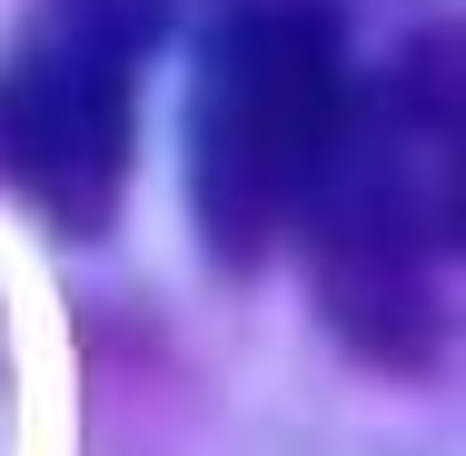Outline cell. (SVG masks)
Returning <instances> with one entry per match:
<instances>
[{
	"instance_id": "cell-1",
	"label": "cell",
	"mask_w": 466,
	"mask_h": 456,
	"mask_svg": "<svg viewBox=\"0 0 466 456\" xmlns=\"http://www.w3.org/2000/svg\"><path fill=\"white\" fill-rule=\"evenodd\" d=\"M328 328L368 367L447 358V278L466 228V119H457V60L447 40H417L368 90H348L338 149L298 208Z\"/></svg>"
},
{
	"instance_id": "cell-2",
	"label": "cell",
	"mask_w": 466,
	"mask_h": 456,
	"mask_svg": "<svg viewBox=\"0 0 466 456\" xmlns=\"http://www.w3.org/2000/svg\"><path fill=\"white\" fill-rule=\"evenodd\" d=\"M348 30L328 0H228L188 60V218L218 269L298 228L348 119Z\"/></svg>"
},
{
	"instance_id": "cell-3",
	"label": "cell",
	"mask_w": 466,
	"mask_h": 456,
	"mask_svg": "<svg viewBox=\"0 0 466 456\" xmlns=\"http://www.w3.org/2000/svg\"><path fill=\"white\" fill-rule=\"evenodd\" d=\"M149 50L159 0H40L0 60V179L70 238L119 218Z\"/></svg>"
}]
</instances>
